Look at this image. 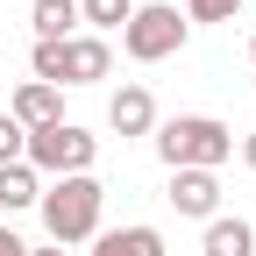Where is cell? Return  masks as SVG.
Here are the masks:
<instances>
[{"label":"cell","mask_w":256,"mask_h":256,"mask_svg":"<svg viewBox=\"0 0 256 256\" xmlns=\"http://www.w3.org/2000/svg\"><path fill=\"white\" fill-rule=\"evenodd\" d=\"M107 128H114V136H150V128H156V100H150V86L128 78L114 100H107Z\"/></svg>","instance_id":"cell-7"},{"label":"cell","mask_w":256,"mask_h":256,"mask_svg":"<svg viewBox=\"0 0 256 256\" xmlns=\"http://www.w3.org/2000/svg\"><path fill=\"white\" fill-rule=\"evenodd\" d=\"M156 156L171 171H220L235 156V128L214 121V114H178V121L156 128Z\"/></svg>","instance_id":"cell-2"},{"label":"cell","mask_w":256,"mask_h":256,"mask_svg":"<svg viewBox=\"0 0 256 256\" xmlns=\"http://www.w3.org/2000/svg\"><path fill=\"white\" fill-rule=\"evenodd\" d=\"M0 256H28V242H22V235L8 228V220H0Z\"/></svg>","instance_id":"cell-17"},{"label":"cell","mask_w":256,"mask_h":256,"mask_svg":"<svg viewBox=\"0 0 256 256\" xmlns=\"http://www.w3.org/2000/svg\"><path fill=\"white\" fill-rule=\"evenodd\" d=\"M242 164L256 171V128H249V136H242Z\"/></svg>","instance_id":"cell-18"},{"label":"cell","mask_w":256,"mask_h":256,"mask_svg":"<svg viewBox=\"0 0 256 256\" xmlns=\"http://www.w3.org/2000/svg\"><path fill=\"white\" fill-rule=\"evenodd\" d=\"M171 206L185 220H214L220 214V178L214 171H171Z\"/></svg>","instance_id":"cell-6"},{"label":"cell","mask_w":256,"mask_h":256,"mask_svg":"<svg viewBox=\"0 0 256 256\" xmlns=\"http://www.w3.org/2000/svg\"><path fill=\"white\" fill-rule=\"evenodd\" d=\"M92 256H164V235H156L150 220H128V228L92 235Z\"/></svg>","instance_id":"cell-9"},{"label":"cell","mask_w":256,"mask_h":256,"mask_svg":"<svg viewBox=\"0 0 256 256\" xmlns=\"http://www.w3.org/2000/svg\"><path fill=\"white\" fill-rule=\"evenodd\" d=\"M43 200V178L28 171V164H8L0 171V214H22V206H36Z\"/></svg>","instance_id":"cell-12"},{"label":"cell","mask_w":256,"mask_h":256,"mask_svg":"<svg viewBox=\"0 0 256 256\" xmlns=\"http://www.w3.org/2000/svg\"><path fill=\"white\" fill-rule=\"evenodd\" d=\"M28 22H36V43H64L78 36V0H28Z\"/></svg>","instance_id":"cell-11"},{"label":"cell","mask_w":256,"mask_h":256,"mask_svg":"<svg viewBox=\"0 0 256 256\" xmlns=\"http://www.w3.org/2000/svg\"><path fill=\"white\" fill-rule=\"evenodd\" d=\"M8 114L36 136V128H50V121H64V92L57 86H43V78H28V86H14V100H8Z\"/></svg>","instance_id":"cell-8"},{"label":"cell","mask_w":256,"mask_h":256,"mask_svg":"<svg viewBox=\"0 0 256 256\" xmlns=\"http://www.w3.org/2000/svg\"><path fill=\"white\" fill-rule=\"evenodd\" d=\"M36 206H43V228H50V242H57V249H78V242H92V235H100L107 185L92 178V171H78V178H50Z\"/></svg>","instance_id":"cell-1"},{"label":"cell","mask_w":256,"mask_h":256,"mask_svg":"<svg viewBox=\"0 0 256 256\" xmlns=\"http://www.w3.org/2000/svg\"><path fill=\"white\" fill-rule=\"evenodd\" d=\"M185 28L192 22L171 8V0H136V14H128V28H121V50L136 64H164V57L185 50Z\"/></svg>","instance_id":"cell-4"},{"label":"cell","mask_w":256,"mask_h":256,"mask_svg":"<svg viewBox=\"0 0 256 256\" xmlns=\"http://www.w3.org/2000/svg\"><path fill=\"white\" fill-rule=\"evenodd\" d=\"M242 0H185V22H235Z\"/></svg>","instance_id":"cell-16"},{"label":"cell","mask_w":256,"mask_h":256,"mask_svg":"<svg viewBox=\"0 0 256 256\" xmlns=\"http://www.w3.org/2000/svg\"><path fill=\"white\" fill-rule=\"evenodd\" d=\"M22 156H28V128H22L14 114H0V171L22 164Z\"/></svg>","instance_id":"cell-14"},{"label":"cell","mask_w":256,"mask_h":256,"mask_svg":"<svg viewBox=\"0 0 256 256\" xmlns=\"http://www.w3.org/2000/svg\"><path fill=\"white\" fill-rule=\"evenodd\" d=\"M249 64H256V36H249Z\"/></svg>","instance_id":"cell-20"},{"label":"cell","mask_w":256,"mask_h":256,"mask_svg":"<svg viewBox=\"0 0 256 256\" xmlns=\"http://www.w3.org/2000/svg\"><path fill=\"white\" fill-rule=\"evenodd\" d=\"M28 256H72V249H28Z\"/></svg>","instance_id":"cell-19"},{"label":"cell","mask_w":256,"mask_h":256,"mask_svg":"<svg viewBox=\"0 0 256 256\" xmlns=\"http://www.w3.org/2000/svg\"><path fill=\"white\" fill-rule=\"evenodd\" d=\"M107 72H114L107 36H64V86H100Z\"/></svg>","instance_id":"cell-5"},{"label":"cell","mask_w":256,"mask_h":256,"mask_svg":"<svg viewBox=\"0 0 256 256\" xmlns=\"http://www.w3.org/2000/svg\"><path fill=\"white\" fill-rule=\"evenodd\" d=\"M92 156H100V136H86L78 121H50V128L28 136V156H22V164L36 171V178H78V171H92Z\"/></svg>","instance_id":"cell-3"},{"label":"cell","mask_w":256,"mask_h":256,"mask_svg":"<svg viewBox=\"0 0 256 256\" xmlns=\"http://www.w3.org/2000/svg\"><path fill=\"white\" fill-rule=\"evenodd\" d=\"M200 249H206V256H256V228H249L242 214H214Z\"/></svg>","instance_id":"cell-10"},{"label":"cell","mask_w":256,"mask_h":256,"mask_svg":"<svg viewBox=\"0 0 256 256\" xmlns=\"http://www.w3.org/2000/svg\"><path fill=\"white\" fill-rule=\"evenodd\" d=\"M128 14H136V0H78V22H92V36L128 28Z\"/></svg>","instance_id":"cell-13"},{"label":"cell","mask_w":256,"mask_h":256,"mask_svg":"<svg viewBox=\"0 0 256 256\" xmlns=\"http://www.w3.org/2000/svg\"><path fill=\"white\" fill-rule=\"evenodd\" d=\"M36 78L64 92V43H36Z\"/></svg>","instance_id":"cell-15"}]
</instances>
